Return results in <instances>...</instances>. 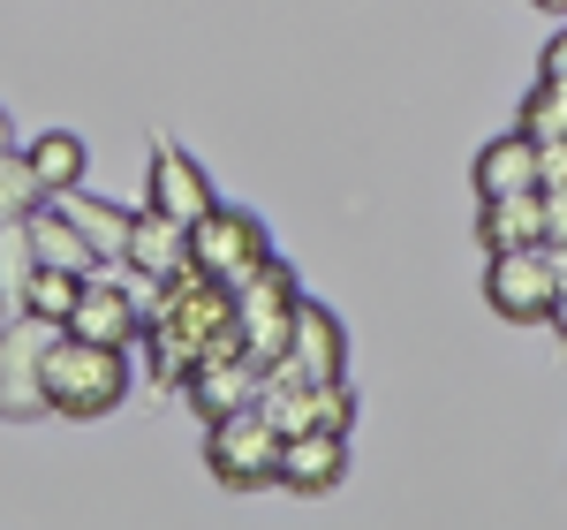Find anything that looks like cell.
<instances>
[{"label": "cell", "mask_w": 567, "mask_h": 530, "mask_svg": "<svg viewBox=\"0 0 567 530\" xmlns=\"http://www.w3.org/2000/svg\"><path fill=\"white\" fill-rule=\"evenodd\" d=\"M130 395V349L114 342H84V334H53L45 349V409L53 417H106Z\"/></svg>", "instance_id": "obj_1"}, {"label": "cell", "mask_w": 567, "mask_h": 530, "mask_svg": "<svg viewBox=\"0 0 567 530\" xmlns=\"http://www.w3.org/2000/svg\"><path fill=\"white\" fill-rule=\"evenodd\" d=\"M280 440H288V432L265 417L258 401H243V409L213 417L205 462H213V478L227 492H265V486H280Z\"/></svg>", "instance_id": "obj_2"}, {"label": "cell", "mask_w": 567, "mask_h": 530, "mask_svg": "<svg viewBox=\"0 0 567 530\" xmlns=\"http://www.w3.org/2000/svg\"><path fill=\"white\" fill-rule=\"evenodd\" d=\"M484 304L499 310L507 326H545L560 310V273H553V251L529 243V251H499L484 265Z\"/></svg>", "instance_id": "obj_3"}, {"label": "cell", "mask_w": 567, "mask_h": 530, "mask_svg": "<svg viewBox=\"0 0 567 530\" xmlns=\"http://www.w3.org/2000/svg\"><path fill=\"white\" fill-rule=\"evenodd\" d=\"M296 304H303V288H296V273L280 258H265L250 281H235V334H243V349L258 356V364H272V356L288 349Z\"/></svg>", "instance_id": "obj_4"}, {"label": "cell", "mask_w": 567, "mask_h": 530, "mask_svg": "<svg viewBox=\"0 0 567 530\" xmlns=\"http://www.w3.org/2000/svg\"><path fill=\"white\" fill-rule=\"evenodd\" d=\"M53 318H0V417H45V349Z\"/></svg>", "instance_id": "obj_5"}, {"label": "cell", "mask_w": 567, "mask_h": 530, "mask_svg": "<svg viewBox=\"0 0 567 530\" xmlns=\"http://www.w3.org/2000/svg\"><path fill=\"white\" fill-rule=\"evenodd\" d=\"M265 258H272V251H265V221H258V213L213 205L205 221L189 227V265H205L213 281H227V288H235V281H250Z\"/></svg>", "instance_id": "obj_6"}, {"label": "cell", "mask_w": 567, "mask_h": 530, "mask_svg": "<svg viewBox=\"0 0 567 530\" xmlns=\"http://www.w3.org/2000/svg\"><path fill=\"white\" fill-rule=\"evenodd\" d=\"M144 205L167 213V221H182V227H197L219 197H213V182H205V167H197L182 144H159L152 167H144Z\"/></svg>", "instance_id": "obj_7"}, {"label": "cell", "mask_w": 567, "mask_h": 530, "mask_svg": "<svg viewBox=\"0 0 567 530\" xmlns=\"http://www.w3.org/2000/svg\"><path fill=\"white\" fill-rule=\"evenodd\" d=\"M272 364H288L310 387H318V379H341V371H349V334H341V318L303 296V304H296V326H288V349L272 356Z\"/></svg>", "instance_id": "obj_8"}, {"label": "cell", "mask_w": 567, "mask_h": 530, "mask_svg": "<svg viewBox=\"0 0 567 530\" xmlns=\"http://www.w3.org/2000/svg\"><path fill=\"white\" fill-rule=\"evenodd\" d=\"M349 478V432H326V425H310V432H288L280 440V486L318 500V492H333Z\"/></svg>", "instance_id": "obj_9"}, {"label": "cell", "mask_w": 567, "mask_h": 530, "mask_svg": "<svg viewBox=\"0 0 567 530\" xmlns=\"http://www.w3.org/2000/svg\"><path fill=\"white\" fill-rule=\"evenodd\" d=\"M69 334H84V342H114V349H130L136 334H144V304H136L122 281H106V273H91L76 310H69Z\"/></svg>", "instance_id": "obj_10"}, {"label": "cell", "mask_w": 567, "mask_h": 530, "mask_svg": "<svg viewBox=\"0 0 567 530\" xmlns=\"http://www.w3.org/2000/svg\"><path fill=\"white\" fill-rule=\"evenodd\" d=\"M477 197H515V190H545V144L529 130H507L477 152Z\"/></svg>", "instance_id": "obj_11"}, {"label": "cell", "mask_w": 567, "mask_h": 530, "mask_svg": "<svg viewBox=\"0 0 567 530\" xmlns=\"http://www.w3.org/2000/svg\"><path fill=\"white\" fill-rule=\"evenodd\" d=\"M122 258H130L136 273H144V288H159V281L189 273V227L144 205V213L130 221V243H122Z\"/></svg>", "instance_id": "obj_12"}, {"label": "cell", "mask_w": 567, "mask_h": 530, "mask_svg": "<svg viewBox=\"0 0 567 530\" xmlns=\"http://www.w3.org/2000/svg\"><path fill=\"white\" fill-rule=\"evenodd\" d=\"M477 243H484V258L545 243V197H537V190H515V197H484V213H477Z\"/></svg>", "instance_id": "obj_13"}, {"label": "cell", "mask_w": 567, "mask_h": 530, "mask_svg": "<svg viewBox=\"0 0 567 530\" xmlns=\"http://www.w3.org/2000/svg\"><path fill=\"white\" fill-rule=\"evenodd\" d=\"M23 235H31V251H39V265H69V273H99V251L84 243V227H76V213L61 205V213H45V197L23 213Z\"/></svg>", "instance_id": "obj_14"}, {"label": "cell", "mask_w": 567, "mask_h": 530, "mask_svg": "<svg viewBox=\"0 0 567 530\" xmlns=\"http://www.w3.org/2000/svg\"><path fill=\"white\" fill-rule=\"evenodd\" d=\"M23 152H31V175H39L45 197H69V190H84L91 152H84V136H76V130H45V136H31Z\"/></svg>", "instance_id": "obj_15"}, {"label": "cell", "mask_w": 567, "mask_h": 530, "mask_svg": "<svg viewBox=\"0 0 567 530\" xmlns=\"http://www.w3.org/2000/svg\"><path fill=\"white\" fill-rule=\"evenodd\" d=\"M31 273H39V251H31L23 221H0V318H23V288H31Z\"/></svg>", "instance_id": "obj_16"}, {"label": "cell", "mask_w": 567, "mask_h": 530, "mask_svg": "<svg viewBox=\"0 0 567 530\" xmlns=\"http://www.w3.org/2000/svg\"><path fill=\"white\" fill-rule=\"evenodd\" d=\"M91 273H69V265H39L31 273V288H23V310L31 318H53V326H69V310H76V296H84Z\"/></svg>", "instance_id": "obj_17"}, {"label": "cell", "mask_w": 567, "mask_h": 530, "mask_svg": "<svg viewBox=\"0 0 567 530\" xmlns=\"http://www.w3.org/2000/svg\"><path fill=\"white\" fill-rule=\"evenodd\" d=\"M69 213H76V227H84V243L99 251V258H122V243H130V213L99 205V197H84V190H69Z\"/></svg>", "instance_id": "obj_18"}, {"label": "cell", "mask_w": 567, "mask_h": 530, "mask_svg": "<svg viewBox=\"0 0 567 530\" xmlns=\"http://www.w3.org/2000/svg\"><path fill=\"white\" fill-rule=\"evenodd\" d=\"M515 130H529L537 144H567V84L537 77V91L523 99V122H515Z\"/></svg>", "instance_id": "obj_19"}, {"label": "cell", "mask_w": 567, "mask_h": 530, "mask_svg": "<svg viewBox=\"0 0 567 530\" xmlns=\"http://www.w3.org/2000/svg\"><path fill=\"white\" fill-rule=\"evenodd\" d=\"M39 197L45 190H39V175H31V152H0V221H23Z\"/></svg>", "instance_id": "obj_20"}, {"label": "cell", "mask_w": 567, "mask_h": 530, "mask_svg": "<svg viewBox=\"0 0 567 530\" xmlns=\"http://www.w3.org/2000/svg\"><path fill=\"white\" fill-rule=\"evenodd\" d=\"M310 425H326V432H349L355 425V401H349L341 379H318V387H310Z\"/></svg>", "instance_id": "obj_21"}, {"label": "cell", "mask_w": 567, "mask_h": 530, "mask_svg": "<svg viewBox=\"0 0 567 530\" xmlns=\"http://www.w3.org/2000/svg\"><path fill=\"white\" fill-rule=\"evenodd\" d=\"M537 197H545V243H553V251H567V175H553Z\"/></svg>", "instance_id": "obj_22"}, {"label": "cell", "mask_w": 567, "mask_h": 530, "mask_svg": "<svg viewBox=\"0 0 567 530\" xmlns=\"http://www.w3.org/2000/svg\"><path fill=\"white\" fill-rule=\"evenodd\" d=\"M537 77L567 84V31H553V39H545V53H537Z\"/></svg>", "instance_id": "obj_23"}, {"label": "cell", "mask_w": 567, "mask_h": 530, "mask_svg": "<svg viewBox=\"0 0 567 530\" xmlns=\"http://www.w3.org/2000/svg\"><path fill=\"white\" fill-rule=\"evenodd\" d=\"M553 318H560V342H567V296H560V310H553Z\"/></svg>", "instance_id": "obj_24"}, {"label": "cell", "mask_w": 567, "mask_h": 530, "mask_svg": "<svg viewBox=\"0 0 567 530\" xmlns=\"http://www.w3.org/2000/svg\"><path fill=\"white\" fill-rule=\"evenodd\" d=\"M537 8H553V16H567V0H537Z\"/></svg>", "instance_id": "obj_25"}]
</instances>
